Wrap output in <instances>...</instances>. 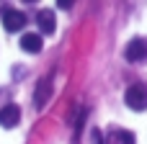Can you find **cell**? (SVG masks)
<instances>
[{
  "label": "cell",
  "mask_w": 147,
  "mask_h": 144,
  "mask_svg": "<svg viewBox=\"0 0 147 144\" xmlns=\"http://www.w3.org/2000/svg\"><path fill=\"white\" fill-rule=\"evenodd\" d=\"M124 103L132 108V111H147V85L145 82H132L124 93Z\"/></svg>",
  "instance_id": "1"
},
{
  "label": "cell",
  "mask_w": 147,
  "mask_h": 144,
  "mask_svg": "<svg viewBox=\"0 0 147 144\" xmlns=\"http://www.w3.org/2000/svg\"><path fill=\"white\" fill-rule=\"evenodd\" d=\"M23 26H26V13H23V10H18V8H8V10L3 13V28H5L8 33L21 31Z\"/></svg>",
  "instance_id": "2"
},
{
  "label": "cell",
  "mask_w": 147,
  "mask_h": 144,
  "mask_svg": "<svg viewBox=\"0 0 147 144\" xmlns=\"http://www.w3.org/2000/svg\"><path fill=\"white\" fill-rule=\"evenodd\" d=\"M124 57H127V62H145L147 59V39H142V36L132 39L127 44V49H124Z\"/></svg>",
  "instance_id": "3"
},
{
  "label": "cell",
  "mask_w": 147,
  "mask_h": 144,
  "mask_svg": "<svg viewBox=\"0 0 147 144\" xmlns=\"http://www.w3.org/2000/svg\"><path fill=\"white\" fill-rule=\"evenodd\" d=\"M18 121H21V108L16 103H8L0 108V126L13 129V126H18Z\"/></svg>",
  "instance_id": "4"
},
{
  "label": "cell",
  "mask_w": 147,
  "mask_h": 144,
  "mask_svg": "<svg viewBox=\"0 0 147 144\" xmlns=\"http://www.w3.org/2000/svg\"><path fill=\"white\" fill-rule=\"evenodd\" d=\"M103 144H134V134L127 129H109Z\"/></svg>",
  "instance_id": "5"
},
{
  "label": "cell",
  "mask_w": 147,
  "mask_h": 144,
  "mask_svg": "<svg viewBox=\"0 0 147 144\" xmlns=\"http://www.w3.org/2000/svg\"><path fill=\"white\" fill-rule=\"evenodd\" d=\"M49 95H52V82H49V77H41V80H39V85H36L34 106H36V108H44V106H47V100H49Z\"/></svg>",
  "instance_id": "6"
},
{
  "label": "cell",
  "mask_w": 147,
  "mask_h": 144,
  "mask_svg": "<svg viewBox=\"0 0 147 144\" xmlns=\"http://www.w3.org/2000/svg\"><path fill=\"white\" fill-rule=\"evenodd\" d=\"M36 26L41 28V33H54V26H57V21H54V13L52 10H39V15H36Z\"/></svg>",
  "instance_id": "7"
},
{
  "label": "cell",
  "mask_w": 147,
  "mask_h": 144,
  "mask_svg": "<svg viewBox=\"0 0 147 144\" xmlns=\"http://www.w3.org/2000/svg\"><path fill=\"white\" fill-rule=\"evenodd\" d=\"M21 49L28 54H39L41 52V36L39 33H23L21 36Z\"/></svg>",
  "instance_id": "8"
},
{
  "label": "cell",
  "mask_w": 147,
  "mask_h": 144,
  "mask_svg": "<svg viewBox=\"0 0 147 144\" xmlns=\"http://www.w3.org/2000/svg\"><path fill=\"white\" fill-rule=\"evenodd\" d=\"M90 144H103V134H101V129H93V131H90Z\"/></svg>",
  "instance_id": "9"
},
{
  "label": "cell",
  "mask_w": 147,
  "mask_h": 144,
  "mask_svg": "<svg viewBox=\"0 0 147 144\" xmlns=\"http://www.w3.org/2000/svg\"><path fill=\"white\" fill-rule=\"evenodd\" d=\"M57 5H59V8H65V10H67V8H70V5H72V3H70V0H59V3H57Z\"/></svg>",
  "instance_id": "10"
}]
</instances>
